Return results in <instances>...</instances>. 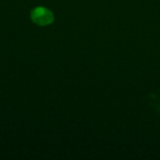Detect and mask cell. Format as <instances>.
I'll use <instances>...</instances> for the list:
<instances>
[{"label":"cell","mask_w":160,"mask_h":160,"mask_svg":"<svg viewBox=\"0 0 160 160\" xmlns=\"http://www.w3.org/2000/svg\"><path fill=\"white\" fill-rule=\"evenodd\" d=\"M31 19L38 25H48L53 22V14L48 8L38 7L31 12Z\"/></svg>","instance_id":"6da1fadb"}]
</instances>
